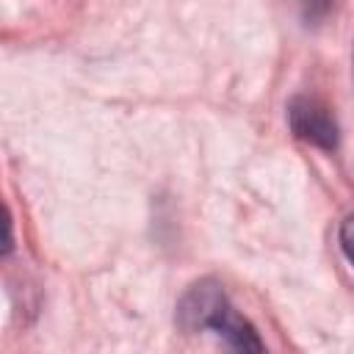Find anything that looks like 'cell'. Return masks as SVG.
<instances>
[{
	"label": "cell",
	"mask_w": 354,
	"mask_h": 354,
	"mask_svg": "<svg viewBox=\"0 0 354 354\" xmlns=\"http://www.w3.org/2000/svg\"><path fill=\"white\" fill-rule=\"evenodd\" d=\"M177 318H180V326L185 332L210 329L241 351H260L263 348L254 326L232 310L221 285L213 279H202V282L188 288V293L180 299Z\"/></svg>",
	"instance_id": "6da1fadb"
},
{
	"label": "cell",
	"mask_w": 354,
	"mask_h": 354,
	"mask_svg": "<svg viewBox=\"0 0 354 354\" xmlns=\"http://www.w3.org/2000/svg\"><path fill=\"white\" fill-rule=\"evenodd\" d=\"M288 122H290V130L296 133V138H301L307 144H315L321 149H335L337 147L335 116L321 102H315L310 97H296L288 105Z\"/></svg>",
	"instance_id": "7a4b0ae2"
},
{
	"label": "cell",
	"mask_w": 354,
	"mask_h": 354,
	"mask_svg": "<svg viewBox=\"0 0 354 354\" xmlns=\"http://www.w3.org/2000/svg\"><path fill=\"white\" fill-rule=\"evenodd\" d=\"M340 246H343L348 263L354 266V213L340 224Z\"/></svg>",
	"instance_id": "3957f363"
},
{
	"label": "cell",
	"mask_w": 354,
	"mask_h": 354,
	"mask_svg": "<svg viewBox=\"0 0 354 354\" xmlns=\"http://www.w3.org/2000/svg\"><path fill=\"white\" fill-rule=\"evenodd\" d=\"M301 6H304V11L307 14H324L326 8H329V0H301Z\"/></svg>",
	"instance_id": "277c9868"
}]
</instances>
